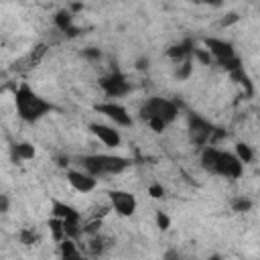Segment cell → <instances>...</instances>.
<instances>
[{"label": "cell", "instance_id": "obj_1", "mask_svg": "<svg viewBox=\"0 0 260 260\" xmlns=\"http://www.w3.org/2000/svg\"><path fill=\"white\" fill-rule=\"evenodd\" d=\"M201 167L207 173L225 177V179H240L244 173V165L238 160L234 152L215 148V146H205L201 152Z\"/></svg>", "mask_w": 260, "mask_h": 260}, {"label": "cell", "instance_id": "obj_2", "mask_svg": "<svg viewBox=\"0 0 260 260\" xmlns=\"http://www.w3.org/2000/svg\"><path fill=\"white\" fill-rule=\"evenodd\" d=\"M14 106H16L18 116L24 122H39L41 118H45L53 110L51 102H47L45 98H41L26 83H20L16 87V91H14Z\"/></svg>", "mask_w": 260, "mask_h": 260}, {"label": "cell", "instance_id": "obj_3", "mask_svg": "<svg viewBox=\"0 0 260 260\" xmlns=\"http://www.w3.org/2000/svg\"><path fill=\"white\" fill-rule=\"evenodd\" d=\"M177 114H179L177 104L165 98H150L140 108V118L154 132H162L171 122H175Z\"/></svg>", "mask_w": 260, "mask_h": 260}, {"label": "cell", "instance_id": "obj_4", "mask_svg": "<svg viewBox=\"0 0 260 260\" xmlns=\"http://www.w3.org/2000/svg\"><path fill=\"white\" fill-rule=\"evenodd\" d=\"M83 169L91 177H102V175H120L130 167V160L118 154H89L81 158Z\"/></svg>", "mask_w": 260, "mask_h": 260}, {"label": "cell", "instance_id": "obj_5", "mask_svg": "<svg viewBox=\"0 0 260 260\" xmlns=\"http://www.w3.org/2000/svg\"><path fill=\"white\" fill-rule=\"evenodd\" d=\"M205 51L223 67V69H228V71H238V69H242L240 67V57L236 55V51H234V47L228 43V41H221V39H205Z\"/></svg>", "mask_w": 260, "mask_h": 260}, {"label": "cell", "instance_id": "obj_6", "mask_svg": "<svg viewBox=\"0 0 260 260\" xmlns=\"http://www.w3.org/2000/svg\"><path fill=\"white\" fill-rule=\"evenodd\" d=\"M51 213H53L55 219H59L63 223L67 238H71V236H75L79 232V211L75 207H71V205L63 203V201L53 199L51 201Z\"/></svg>", "mask_w": 260, "mask_h": 260}, {"label": "cell", "instance_id": "obj_7", "mask_svg": "<svg viewBox=\"0 0 260 260\" xmlns=\"http://www.w3.org/2000/svg\"><path fill=\"white\" fill-rule=\"evenodd\" d=\"M95 112H98V114H104L108 120H112L114 126H120V128L132 126V116L128 114V110H126L122 104H116V102H102V104L95 106Z\"/></svg>", "mask_w": 260, "mask_h": 260}, {"label": "cell", "instance_id": "obj_8", "mask_svg": "<svg viewBox=\"0 0 260 260\" xmlns=\"http://www.w3.org/2000/svg\"><path fill=\"white\" fill-rule=\"evenodd\" d=\"M108 195H110V203H112V207H114V211H116L118 215H122V217L134 215V211H136V207H138V201H136V197H134L130 191L114 189V191H110Z\"/></svg>", "mask_w": 260, "mask_h": 260}, {"label": "cell", "instance_id": "obj_9", "mask_svg": "<svg viewBox=\"0 0 260 260\" xmlns=\"http://www.w3.org/2000/svg\"><path fill=\"white\" fill-rule=\"evenodd\" d=\"M100 85L108 98H122L130 91V83L126 81V77L122 73H110V75L102 77Z\"/></svg>", "mask_w": 260, "mask_h": 260}, {"label": "cell", "instance_id": "obj_10", "mask_svg": "<svg viewBox=\"0 0 260 260\" xmlns=\"http://www.w3.org/2000/svg\"><path fill=\"white\" fill-rule=\"evenodd\" d=\"M189 132H191V140L195 144H207L211 140L215 128L207 120H203L199 116H191V120H189Z\"/></svg>", "mask_w": 260, "mask_h": 260}, {"label": "cell", "instance_id": "obj_11", "mask_svg": "<svg viewBox=\"0 0 260 260\" xmlns=\"http://www.w3.org/2000/svg\"><path fill=\"white\" fill-rule=\"evenodd\" d=\"M89 130H91V134H93L102 144H106V146H110V148H116V146H120V142H122L120 130H118L116 126H108V124H89Z\"/></svg>", "mask_w": 260, "mask_h": 260}, {"label": "cell", "instance_id": "obj_12", "mask_svg": "<svg viewBox=\"0 0 260 260\" xmlns=\"http://www.w3.org/2000/svg\"><path fill=\"white\" fill-rule=\"evenodd\" d=\"M67 183L77 191V193H91L98 187V179L81 173V171H69L67 173Z\"/></svg>", "mask_w": 260, "mask_h": 260}, {"label": "cell", "instance_id": "obj_13", "mask_svg": "<svg viewBox=\"0 0 260 260\" xmlns=\"http://www.w3.org/2000/svg\"><path fill=\"white\" fill-rule=\"evenodd\" d=\"M59 252H61V260H83L81 252L77 250L75 242L65 238L63 242H59Z\"/></svg>", "mask_w": 260, "mask_h": 260}, {"label": "cell", "instance_id": "obj_14", "mask_svg": "<svg viewBox=\"0 0 260 260\" xmlns=\"http://www.w3.org/2000/svg\"><path fill=\"white\" fill-rule=\"evenodd\" d=\"M12 156L16 160H28L35 156V146L28 144V142H18L12 146Z\"/></svg>", "mask_w": 260, "mask_h": 260}, {"label": "cell", "instance_id": "obj_15", "mask_svg": "<svg viewBox=\"0 0 260 260\" xmlns=\"http://www.w3.org/2000/svg\"><path fill=\"white\" fill-rule=\"evenodd\" d=\"M236 156H238V160H240L242 165H248V162H252L254 152H252V148H250L248 144L238 142V144H236Z\"/></svg>", "mask_w": 260, "mask_h": 260}, {"label": "cell", "instance_id": "obj_16", "mask_svg": "<svg viewBox=\"0 0 260 260\" xmlns=\"http://www.w3.org/2000/svg\"><path fill=\"white\" fill-rule=\"evenodd\" d=\"M55 22H57V26L61 28V30H65V32H69V35H73V26H71V14L69 12H59L57 16H55Z\"/></svg>", "mask_w": 260, "mask_h": 260}, {"label": "cell", "instance_id": "obj_17", "mask_svg": "<svg viewBox=\"0 0 260 260\" xmlns=\"http://www.w3.org/2000/svg\"><path fill=\"white\" fill-rule=\"evenodd\" d=\"M187 53H189L187 45H175L169 49V57H173V59H183Z\"/></svg>", "mask_w": 260, "mask_h": 260}, {"label": "cell", "instance_id": "obj_18", "mask_svg": "<svg viewBox=\"0 0 260 260\" xmlns=\"http://www.w3.org/2000/svg\"><path fill=\"white\" fill-rule=\"evenodd\" d=\"M156 225H158L160 230H169V225H171L169 215H167V213H162V211H158V213H156Z\"/></svg>", "mask_w": 260, "mask_h": 260}, {"label": "cell", "instance_id": "obj_19", "mask_svg": "<svg viewBox=\"0 0 260 260\" xmlns=\"http://www.w3.org/2000/svg\"><path fill=\"white\" fill-rule=\"evenodd\" d=\"M148 193H150V197H154V199H160V197L165 195V189H162V185H158V183H152V185L148 187Z\"/></svg>", "mask_w": 260, "mask_h": 260}, {"label": "cell", "instance_id": "obj_20", "mask_svg": "<svg viewBox=\"0 0 260 260\" xmlns=\"http://www.w3.org/2000/svg\"><path fill=\"white\" fill-rule=\"evenodd\" d=\"M252 207V201L250 199H236L234 201V209L236 211H248Z\"/></svg>", "mask_w": 260, "mask_h": 260}, {"label": "cell", "instance_id": "obj_21", "mask_svg": "<svg viewBox=\"0 0 260 260\" xmlns=\"http://www.w3.org/2000/svg\"><path fill=\"white\" fill-rule=\"evenodd\" d=\"M20 240H22L26 246H30V244L37 242V236H35L32 232H22V234H20Z\"/></svg>", "mask_w": 260, "mask_h": 260}, {"label": "cell", "instance_id": "obj_22", "mask_svg": "<svg viewBox=\"0 0 260 260\" xmlns=\"http://www.w3.org/2000/svg\"><path fill=\"white\" fill-rule=\"evenodd\" d=\"M195 57L201 59L203 63H211V55H209L207 51H195Z\"/></svg>", "mask_w": 260, "mask_h": 260}, {"label": "cell", "instance_id": "obj_23", "mask_svg": "<svg viewBox=\"0 0 260 260\" xmlns=\"http://www.w3.org/2000/svg\"><path fill=\"white\" fill-rule=\"evenodd\" d=\"M6 205H8V203H6V199H4V197H0V211H4V209H6Z\"/></svg>", "mask_w": 260, "mask_h": 260}, {"label": "cell", "instance_id": "obj_24", "mask_svg": "<svg viewBox=\"0 0 260 260\" xmlns=\"http://www.w3.org/2000/svg\"><path fill=\"white\" fill-rule=\"evenodd\" d=\"M209 260H219V258H217V256H213V258H209Z\"/></svg>", "mask_w": 260, "mask_h": 260}]
</instances>
